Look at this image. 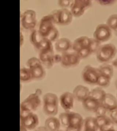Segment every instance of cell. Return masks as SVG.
<instances>
[{
    "label": "cell",
    "mask_w": 117,
    "mask_h": 131,
    "mask_svg": "<svg viewBox=\"0 0 117 131\" xmlns=\"http://www.w3.org/2000/svg\"><path fill=\"white\" fill-rule=\"evenodd\" d=\"M84 125L85 130L97 131L98 129L95 117H86L84 120Z\"/></svg>",
    "instance_id": "26"
},
{
    "label": "cell",
    "mask_w": 117,
    "mask_h": 131,
    "mask_svg": "<svg viewBox=\"0 0 117 131\" xmlns=\"http://www.w3.org/2000/svg\"><path fill=\"white\" fill-rule=\"evenodd\" d=\"M90 38L86 36H82L76 38L72 43V49L74 52H76L79 50L89 47Z\"/></svg>",
    "instance_id": "20"
},
{
    "label": "cell",
    "mask_w": 117,
    "mask_h": 131,
    "mask_svg": "<svg viewBox=\"0 0 117 131\" xmlns=\"http://www.w3.org/2000/svg\"><path fill=\"white\" fill-rule=\"evenodd\" d=\"M98 68L99 73L111 79L113 75V66L109 64H103Z\"/></svg>",
    "instance_id": "24"
},
{
    "label": "cell",
    "mask_w": 117,
    "mask_h": 131,
    "mask_svg": "<svg viewBox=\"0 0 117 131\" xmlns=\"http://www.w3.org/2000/svg\"><path fill=\"white\" fill-rule=\"evenodd\" d=\"M55 25L51 15L49 14L41 18L38 31L43 37L52 42H56L59 39L60 33Z\"/></svg>",
    "instance_id": "1"
},
{
    "label": "cell",
    "mask_w": 117,
    "mask_h": 131,
    "mask_svg": "<svg viewBox=\"0 0 117 131\" xmlns=\"http://www.w3.org/2000/svg\"><path fill=\"white\" fill-rule=\"evenodd\" d=\"M75 97L72 93L66 92L61 95L59 102L62 108L66 112H70L74 107Z\"/></svg>",
    "instance_id": "14"
},
{
    "label": "cell",
    "mask_w": 117,
    "mask_h": 131,
    "mask_svg": "<svg viewBox=\"0 0 117 131\" xmlns=\"http://www.w3.org/2000/svg\"><path fill=\"white\" fill-rule=\"evenodd\" d=\"M97 2L99 3L101 5L104 6H107V5H111L112 4H114L116 1L115 0H98L97 1Z\"/></svg>",
    "instance_id": "37"
},
{
    "label": "cell",
    "mask_w": 117,
    "mask_h": 131,
    "mask_svg": "<svg viewBox=\"0 0 117 131\" xmlns=\"http://www.w3.org/2000/svg\"><path fill=\"white\" fill-rule=\"evenodd\" d=\"M24 37L23 36L22 33L21 32L20 33V45L21 46H22L23 44V43L24 42Z\"/></svg>",
    "instance_id": "40"
},
{
    "label": "cell",
    "mask_w": 117,
    "mask_h": 131,
    "mask_svg": "<svg viewBox=\"0 0 117 131\" xmlns=\"http://www.w3.org/2000/svg\"><path fill=\"white\" fill-rule=\"evenodd\" d=\"M59 99L56 94L48 92L43 96V104H53L58 105Z\"/></svg>",
    "instance_id": "27"
},
{
    "label": "cell",
    "mask_w": 117,
    "mask_h": 131,
    "mask_svg": "<svg viewBox=\"0 0 117 131\" xmlns=\"http://www.w3.org/2000/svg\"><path fill=\"white\" fill-rule=\"evenodd\" d=\"M98 128L101 131L113 128V123L109 117L106 115L95 117Z\"/></svg>",
    "instance_id": "17"
},
{
    "label": "cell",
    "mask_w": 117,
    "mask_h": 131,
    "mask_svg": "<svg viewBox=\"0 0 117 131\" xmlns=\"http://www.w3.org/2000/svg\"><path fill=\"white\" fill-rule=\"evenodd\" d=\"M111 79L110 78L99 73V77L97 84L100 88H107L110 84Z\"/></svg>",
    "instance_id": "29"
},
{
    "label": "cell",
    "mask_w": 117,
    "mask_h": 131,
    "mask_svg": "<svg viewBox=\"0 0 117 131\" xmlns=\"http://www.w3.org/2000/svg\"><path fill=\"white\" fill-rule=\"evenodd\" d=\"M117 131L115 130V129H114L113 128H110V129H107V130H104V131Z\"/></svg>",
    "instance_id": "43"
},
{
    "label": "cell",
    "mask_w": 117,
    "mask_h": 131,
    "mask_svg": "<svg viewBox=\"0 0 117 131\" xmlns=\"http://www.w3.org/2000/svg\"><path fill=\"white\" fill-rule=\"evenodd\" d=\"M70 112H66L60 115L59 120L60 123L65 127H68L70 120Z\"/></svg>",
    "instance_id": "31"
},
{
    "label": "cell",
    "mask_w": 117,
    "mask_h": 131,
    "mask_svg": "<svg viewBox=\"0 0 117 131\" xmlns=\"http://www.w3.org/2000/svg\"><path fill=\"white\" fill-rule=\"evenodd\" d=\"M82 77L84 82L90 85L97 84L99 77L97 68L90 65H86L82 70Z\"/></svg>",
    "instance_id": "9"
},
{
    "label": "cell",
    "mask_w": 117,
    "mask_h": 131,
    "mask_svg": "<svg viewBox=\"0 0 117 131\" xmlns=\"http://www.w3.org/2000/svg\"><path fill=\"white\" fill-rule=\"evenodd\" d=\"M53 19L55 24L59 26H67L72 22L73 15L70 10L60 8L52 12L50 14Z\"/></svg>",
    "instance_id": "6"
},
{
    "label": "cell",
    "mask_w": 117,
    "mask_h": 131,
    "mask_svg": "<svg viewBox=\"0 0 117 131\" xmlns=\"http://www.w3.org/2000/svg\"><path fill=\"white\" fill-rule=\"evenodd\" d=\"M106 24L112 30H115L117 28V14L110 15L107 19Z\"/></svg>",
    "instance_id": "30"
},
{
    "label": "cell",
    "mask_w": 117,
    "mask_h": 131,
    "mask_svg": "<svg viewBox=\"0 0 117 131\" xmlns=\"http://www.w3.org/2000/svg\"><path fill=\"white\" fill-rule=\"evenodd\" d=\"M110 118L113 124L117 125V108L110 112Z\"/></svg>",
    "instance_id": "36"
},
{
    "label": "cell",
    "mask_w": 117,
    "mask_h": 131,
    "mask_svg": "<svg viewBox=\"0 0 117 131\" xmlns=\"http://www.w3.org/2000/svg\"><path fill=\"white\" fill-rule=\"evenodd\" d=\"M20 79L21 82L26 83L33 80L31 72L28 68H21L20 71Z\"/></svg>",
    "instance_id": "25"
},
{
    "label": "cell",
    "mask_w": 117,
    "mask_h": 131,
    "mask_svg": "<svg viewBox=\"0 0 117 131\" xmlns=\"http://www.w3.org/2000/svg\"></svg>",
    "instance_id": "48"
},
{
    "label": "cell",
    "mask_w": 117,
    "mask_h": 131,
    "mask_svg": "<svg viewBox=\"0 0 117 131\" xmlns=\"http://www.w3.org/2000/svg\"><path fill=\"white\" fill-rule=\"evenodd\" d=\"M26 66L31 72L33 80H41L44 78L46 74L44 67L39 58H30L26 62Z\"/></svg>",
    "instance_id": "4"
},
{
    "label": "cell",
    "mask_w": 117,
    "mask_h": 131,
    "mask_svg": "<svg viewBox=\"0 0 117 131\" xmlns=\"http://www.w3.org/2000/svg\"><path fill=\"white\" fill-rule=\"evenodd\" d=\"M30 41L39 53L53 51L52 42L43 37L38 30H33L30 36Z\"/></svg>",
    "instance_id": "2"
},
{
    "label": "cell",
    "mask_w": 117,
    "mask_h": 131,
    "mask_svg": "<svg viewBox=\"0 0 117 131\" xmlns=\"http://www.w3.org/2000/svg\"><path fill=\"white\" fill-rule=\"evenodd\" d=\"M84 131H91V130H85Z\"/></svg>",
    "instance_id": "46"
},
{
    "label": "cell",
    "mask_w": 117,
    "mask_h": 131,
    "mask_svg": "<svg viewBox=\"0 0 117 131\" xmlns=\"http://www.w3.org/2000/svg\"><path fill=\"white\" fill-rule=\"evenodd\" d=\"M114 32L115 33V34L117 36V28L115 29V30H114Z\"/></svg>",
    "instance_id": "45"
},
{
    "label": "cell",
    "mask_w": 117,
    "mask_h": 131,
    "mask_svg": "<svg viewBox=\"0 0 117 131\" xmlns=\"http://www.w3.org/2000/svg\"><path fill=\"white\" fill-rule=\"evenodd\" d=\"M41 90L40 89H37L35 92L29 95L21 103L20 111L33 113L37 110L41 105Z\"/></svg>",
    "instance_id": "3"
},
{
    "label": "cell",
    "mask_w": 117,
    "mask_h": 131,
    "mask_svg": "<svg viewBox=\"0 0 117 131\" xmlns=\"http://www.w3.org/2000/svg\"><path fill=\"white\" fill-rule=\"evenodd\" d=\"M101 104L105 106L108 112H110L117 108V99L113 95L107 93Z\"/></svg>",
    "instance_id": "18"
},
{
    "label": "cell",
    "mask_w": 117,
    "mask_h": 131,
    "mask_svg": "<svg viewBox=\"0 0 117 131\" xmlns=\"http://www.w3.org/2000/svg\"><path fill=\"white\" fill-rule=\"evenodd\" d=\"M112 30L106 24L98 25L93 33V38L100 42L108 41L112 36Z\"/></svg>",
    "instance_id": "12"
},
{
    "label": "cell",
    "mask_w": 117,
    "mask_h": 131,
    "mask_svg": "<svg viewBox=\"0 0 117 131\" xmlns=\"http://www.w3.org/2000/svg\"><path fill=\"white\" fill-rule=\"evenodd\" d=\"M59 131H60V130H59Z\"/></svg>",
    "instance_id": "47"
},
{
    "label": "cell",
    "mask_w": 117,
    "mask_h": 131,
    "mask_svg": "<svg viewBox=\"0 0 117 131\" xmlns=\"http://www.w3.org/2000/svg\"><path fill=\"white\" fill-rule=\"evenodd\" d=\"M82 129H77L72 127H66V131H81Z\"/></svg>",
    "instance_id": "38"
},
{
    "label": "cell",
    "mask_w": 117,
    "mask_h": 131,
    "mask_svg": "<svg viewBox=\"0 0 117 131\" xmlns=\"http://www.w3.org/2000/svg\"><path fill=\"white\" fill-rule=\"evenodd\" d=\"M80 58L75 52H66L61 55L60 63L64 68L74 67L80 63Z\"/></svg>",
    "instance_id": "13"
},
{
    "label": "cell",
    "mask_w": 117,
    "mask_h": 131,
    "mask_svg": "<svg viewBox=\"0 0 117 131\" xmlns=\"http://www.w3.org/2000/svg\"><path fill=\"white\" fill-rule=\"evenodd\" d=\"M72 46L71 41L66 37L59 38L55 44L56 51L61 54L68 52L70 49L72 48Z\"/></svg>",
    "instance_id": "15"
},
{
    "label": "cell",
    "mask_w": 117,
    "mask_h": 131,
    "mask_svg": "<svg viewBox=\"0 0 117 131\" xmlns=\"http://www.w3.org/2000/svg\"><path fill=\"white\" fill-rule=\"evenodd\" d=\"M39 59L45 68H51L56 63H60L61 55L55 54L53 51L39 53Z\"/></svg>",
    "instance_id": "11"
},
{
    "label": "cell",
    "mask_w": 117,
    "mask_h": 131,
    "mask_svg": "<svg viewBox=\"0 0 117 131\" xmlns=\"http://www.w3.org/2000/svg\"><path fill=\"white\" fill-rule=\"evenodd\" d=\"M84 122V120L80 114L78 113L70 112V120L68 127L82 129Z\"/></svg>",
    "instance_id": "19"
},
{
    "label": "cell",
    "mask_w": 117,
    "mask_h": 131,
    "mask_svg": "<svg viewBox=\"0 0 117 131\" xmlns=\"http://www.w3.org/2000/svg\"><path fill=\"white\" fill-rule=\"evenodd\" d=\"M112 66L117 68V59L114 60L112 62Z\"/></svg>",
    "instance_id": "41"
},
{
    "label": "cell",
    "mask_w": 117,
    "mask_h": 131,
    "mask_svg": "<svg viewBox=\"0 0 117 131\" xmlns=\"http://www.w3.org/2000/svg\"><path fill=\"white\" fill-rule=\"evenodd\" d=\"M117 52L116 47L112 43L101 45L96 53L97 60L102 63L109 62L115 57Z\"/></svg>",
    "instance_id": "5"
},
{
    "label": "cell",
    "mask_w": 117,
    "mask_h": 131,
    "mask_svg": "<svg viewBox=\"0 0 117 131\" xmlns=\"http://www.w3.org/2000/svg\"><path fill=\"white\" fill-rule=\"evenodd\" d=\"M21 26L26 30L31 31L35 28L37 25V15L34 10H27L20 16Z\"/></svg>",
    "instance_id": "8"
},
{
    "label": "cell",
    "mask_w": 117,
    "mask_h": 131,
    "mask_svg": "<svg viewBox=\"0 0 117 131\" xmlns=\"http://www.w3.org/2000/svg\"><path fill=\"white\" fill-rule=\"evenodd\" d=\"M20 131H28L26 128H25L24 127H23L22 126L20 125Z\"/></svg>",
    "instance_id": "42"
},
{
    "label": "cell",
    "mask_w": 117,
    "mask_h": 131,
    "mask_svg": "<svg viewBox=\"0 0 117 131\" xmlns=\"http://www.w3.org/2000/svg\"><path fill=\"white\" fill-rule=\"evenodd\" d=\"M115 86H116V88H117V79L116 80V81H115Z\"/></svg>",
    "instance_id": "44"
},
{
    "label": "cell",
    "mask_w": 117,
    "mask_h": 131,
    "mask_svg": "<svg viewBox=\"0 0 117 131\" xmlns=\"http://www.w3.org/2000/svg\"><path fill=\"white\" fill-rule=\"evenodd\" d=\"M106 93L103 88L98 87L91 91L89 96L93 97L101 104L104 98Z\"/></svg>",
    "instance_id": "23"
},
{
    "label": "cell",
    "mask_w": 117,
    "mask_h": 131,
    "mask_svg": "<svg viewBox=\"0 0 117 131\" xmlns=\"http://www.w3.org/2000/svg\"><path fill=\"white\" fill-rule=\"evenodd\" d=\"M34 131H48L45 127H40L36 128Z\"/></svg>",
    "instance_id": "39"
},
{
    "label": "cell",
    "mask_w": 117,
    "mask_h": 131,
    "mask_svg": "<svg viewBox=\"0 0 117 131\" xmlns=\"http://www.w3.org/2000/svg\"><path fill=\"white\" fill-rule=\"evenodd\" d=\"M92 2L89 0H74L70 6V11L73 16L80 17L84 13L86 9L92 6Z\"/></svg>",
    "instance_id": "10"
},
{
    "label": "cell",
    "mask_w": 117,
    "mask_h": 131,
    "mask_svg": "<svg viewBox=\"0 0 117 131\" xmlns=\"http://www.w3.org/2000/svg\"><path fill=\"white\" fill-rule=\"evenodd\" d=\"M90 92V91L88 88L86 86L79 85L75 88L72 93L76 100L82 102L89 96Z\"/></svg>",
    "instance_id": "16"
},
{
    "label": "cell",
    "mask_w": 117,
    "mask_h": 131,
    "mask_svg": "<svg viewBox=\"0 0 117 131\" xmlns=\"http://www.w3.org/2000/svg\"><path fill=\"white\" fill-rule=\"evenodd\" d=\"M101 43L99 41H97L94 38H90L89 48L90 49L92 53H96L101 46Z\"/></svg>",
    "instance_id": "32"
},
{
    "label": "cell",
    "mask_w": 117,
    "mask_h": 131,
    "mask_svg": "<svg viewBox=\"0 0 117 131\" xmlns=\"http://www.w3.org/2000/svg\"><path fill=\"white\" fill-rule=\"evenodd\" d=\"M72 2V1L70 0H60L58 2V5L61 8H66L70 7Z\"/></svg>",
    "instance_id": "35"
},
{
    "label": "cell",
    "mask_w": 117,
    "mask_h": 131,
    "mask_svg": "<svg viewBox=\"0 0 117 131\" xmlns=\"http://www.w3.org/2000/svg\"><path fill=\"white\" fill-rule=\"evenodd\" d=\"M75 52L78 55L80 59L86 58V57H89L92 54L90 49H89V47L80 49Z\"/></svg>",
    "instance_id": "33"
},
{
    "label": "cell",
    "mask_w": 117,
    "mask_h": 131,
    "mask_svg": "<svg viewBox=\"0 0 117 131\" xmlns=\"http://www.w3.org/2000/svg\"><path fill=\"white\" fill-rule=\"evenodd\" d=\"M107 112L108 111L107 110V109L105 108V106L100 104L99 105L96 110L95 111L94 113L96 115V117H97L106 115Z\"/></svg>",
    "instance_id": "34"
},
{
    "label": "cell",
    "mask_w": 117,
    "mask_h": 131,
    "mask_svg": "<svg viewBox=\"0 0 117 131\" xmlns=\"http://www.w3.org/2000/svg\"><path fill=\"white\" fill-rule=\"evenodd\" d=\"M39 119L37 115L33 112L20 111V125L28 130H32L37 128Z\"/></svg>",
    "instance_id": "7"
},
{
    "label": "cell",
    "mask_w": 117,
    "mask_h": 131,
    "mask_svg": "<svg viewBox=\"0 0 117 131\" xmlns=\"http://www.w3.org/2000/svg\"><path fill=\"white\" fill-rule=\"evenodd\" d=\"M83 107L86 110L94 112L96 110L99 105L100 104L94 98L89 96L82 102Z\"/></svg>",
    "instance_id": "22"
},
{
    "label": "cell",
    "mask_w": 117,
    "mask_h": 131,
    "mask_svg": "<svg viewBox=\"0 0 117 131\" xmlns=\"http://www.w3.org/2000/svg\"><path fill=\"white\" fill-rule=\"evenodd\" d=\"M45 127L48 131H59L60 127V120L55 117H49L45 121Z\"/></svg>",
    "instance_id": "21"
},
{
    "label": "cell",
    "mask_w": 117,
    "mask_h": 131,
    "mask_svg": "<svg viewBox=\"0 0 117 131\" xmlns=\"http://www.w3.org/2000/svg\"><path fill=\"white\" fill-rule=\"evenodd\" d=\"M43 110L45 114L53 117L57 114L58 105L53 104H43Z\"/></svg>",
    "instance_id": "28"
}]
</instances>
